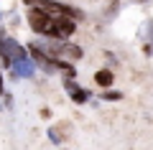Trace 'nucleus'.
<instances>
[{
	"mask_svg": "<svg viewBox=\"0 0 153 150\" xmlns=\"http://www.w3.org/2000/svg\"><path fill=\"white\" fill-rule=\"evenodd\" d=\"M26 21H28V28L33 33H38L41 38H54V21L44 8H28L26 13Z\"/></svg>",
	"mask_w": 153,
	"mask_h": 150,
	"instance_id": "nucleus-1",
	"label": "nucleus"
},
{
	"mask_svg": "<svg viewBox=\"0 0 153 150\" xmlns=\"http://www.w3.org/2000/svg\"><path fill=\"white\" fill-rule=\"evenodd\" d=\"M64 89L69 92V97H71V102H74V104H87L89 102V89L76 86L74 79H64Z\"/></svg>",
	"mask_w": 153,
	"mask_h": 150,
	"instance_id": "nucleus-2",
	"label": "nucleus"
},
{
	"mask_svg": "<svg viewBox=\"0 0 153 150\" xmlns=\"http://www.w3.org/2000/svg\"><path fill=\"white\" fill-rule=\"evenodd\" d=\"M10 71H13V74H16V76H21V79H31V76L36 74V61H33V59H31V54H28L26 59L16 61Z\"/></svg>",
	"mask_w": 153,
	"mask_h": 150,
	"instance_id": "nucleus-3",
	"label": "nucleus"
},
{
	"mask_svg": "<svg viewBox=\"0 0 153 150\" xmlns=\"http://www.w3.org/2000/svg\"><path fill=\"white\" fill-rule=\"evenodd\" d=\"M94 84H97L100 89H110V86L115 84V71H112V69H100V71H94Z\"/></svg>",
	"mask_w": 153,
	"mask_h": 150,
	"instance_id": "nucleus-4",
	"label": "nucleus"
},
{
	"mask_svg": "<svg viewBox=\"0 0 153 150\" xmlns=\"http://www.w3.org/2000/svg\"><path fill=\"white\" fill-rule=\"evenodd\" d=\"M100 99H105V102H117V99H123V94L117 89H105L102 94H100Z\"/></svg>",
	"mask_w": 153,
	"mask_h": 150,
	"instance_id": "nucleus-5",
	"label": "nucleus"
},
{
	"mask_svg": "<svg viewBox=\"0 0 153 150\" xmlns=\"http://www.w3.org/2000/svg\"><path fill=\"white\" fill-rule=\"evenodd\" d=\"M143 51H146V56H153V43H146V46H143Z\"/></svg>",
	"mask_w": 153,
	"mask_h": 150,
	"instance_id": "nucleus-6",
	"label": "nucleus"
},
{
	"mask_svg": "<svg viewBox=\"0 0 153 150\" xmlns=\"http://www.w3.org/2000/svg\"><path fill=\"white\" fill-rule=\"evenodd\" d=\"M0 94H5V84H3V64H0Z\"/></svg>",
	"mask_w": 153,
	"mask_h": 150,
	"instance_id": "nucleus-7",
	"label": "nucleus"
},
{
	"mask_svg": "<svg viewBox=\"0 0 153 150\" xmlns=\"http://www.w3.org/2000/svg\"><path fill=\"white\" fill-rule=\"evenodd\" d=\"M41 117H44V120H51V109L44 107V109H41Z\"/></svg>",
	"mask_w": 153,
	"mask_h": 150,
	"instance_id": "nucleus-8",
	"label": "nucleus"
},
{
	"mask_svg": "<svg viewBox=\"0 0 153 150\" xmlns=\"http://www.w3.org/2000/svg\"><path fill=\"white\" fill-rule=\"evenodd\" d=\"M138 3H148V0H138Z\"/></svg>",
	"mask_w": 153,
	"mask_h": 150,
	"instance_id": "nucleus-9",
	"label": "nucleus"
},
{
	"mask_svg": "<svg viewBox=\"0 0 153 150\" xmlns=\"http://www.w3.org/2000/svg\"><path fill=\"white\" fill-rule=\"evenodd\" d=\"M0 18H3V10H0Z\"/></svg>",
	"mask_w": 153,
	"mask_h": 150,
	"instance_id": "nucleus-10",
	"label": "nucleus"
},
{
	"mask_svg": "<svg viewBox=\"0 0 153 150\" xmlns=\"http://www.w3.org/2000/svg\"><path fill=\"white\" fill-rule=\"evenodd\" d=\"M151 28H153V21H151Z\"/></svg>",
	"mask_w": 153,
	"mask_h": 150,
	"instance_id": "nucleus-11",
	"label": "nucleus"
}]
</instances>
